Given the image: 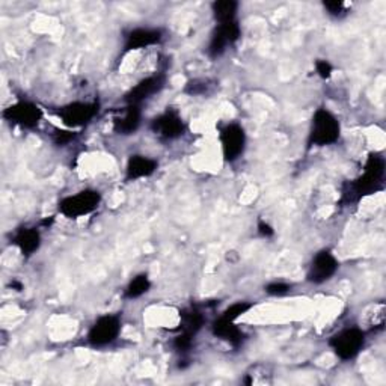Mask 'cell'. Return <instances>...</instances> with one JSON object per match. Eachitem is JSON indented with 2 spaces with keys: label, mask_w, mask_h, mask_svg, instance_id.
Masks as SVG:
<instances>
[{
  "label": "cell",
  "mask_w": 386,
  "mask_h": 386,
  "mask_svg": "<svg viewBox=\"0 0 386 386\" xmlns=\"http://www.w3.org/2000/svg\"><path fill=\"white\" fill-rule=\"evenodd\" d=\"M179 318H182V323H179V332L189 333V335L192 337H195L205 323V318L197 306L186 308V310L179 313Z\"/></svg>",
  "instance_id": "18"
},
{
  "label": "cell",
  "mask_w": 386,
  "mask_h": 386,
  "mask_svg": "<svg viewBox=\"0 0 386 386\" xmlns=\"http://www.w3.org/2000/svg\"><path fill=\"white\" fill-rule=\"evenodd\" d=\"M212 82L209 79H193V80H189L183 89V93L187 94V95H192V97H197V95H205L210 93V85Z\"/></svg>",
  "instance_id": "21"
},
{
  "label": "cell",
  "mask_w": 386,
  "mask_h": 386,
  "mask_svg": "<svg viewBox=\"0 0 386 386\" xmlns=\"http://www.w3.org/2000/svg\"><path fill=\"white\" fill-rule=\"evenodd\" d=\"M329 345L343 361H350L364 349L365 332L359 328L344 329L329 340Z\"/></svg>",
  "instance_id": "4"
},
{
  "label": "cell",
  "mask_w": 386,
  "mask_h": 386,
  "mask_svg": "<svg viewBox=\"0 0 386 386\" xmlns=\"http://www.w3.org/2000/svg\"><path fill=\"white\" fill-rule=\"evenodd\" d=\"M386 308H385V303L380 302V303H375V308H372L371 311V315H370V320H368V325H370V329L371 330H382L383 326H385V318H386Z\"/></svg>",
  "instance_id": "22"
},
{
  "label": "cell",
  "mask_w": 386,
  "mask_h": 386,
  "mask_svg": "<svg viewBox=\"0 0 386 386\" xmlns=\"http://www.w3.org/2000/svg\"><path fill=\"white\" fill-rule=\"evenodd\" d=\"M259 233H260V236H263V237H272V236L275 234V231H273V228L270 226L267 222L260 221V222H259Z\"/></svg>",
  "instance_id": "29"
},
{
  "label": "cell",
  "mask_w": 386,
  "mask_h": 386,
  "mask_svg": "<svg viewBox=\"0 0 386 386\" xmlns=\"http://www.w3.org/2000/svg\"><path fill=\"white\" fill-rule=\"evenodd\" d=\"M252 308L251 302H236L233 305H229L226 310L222 313L221 317L229 320V321H236L237 318H240L241 315L246 314Z\"/></svg>",
  "instance_id": "23"
},
{
  "label": "cell",
  "mask_w": 386,
  "mask_h": 386,
  "mask_svg": "<svg viewBox=\"0 0 386 386\" xmlns=\"http://www.w3.org/2000/svg\"><path fill=\"white\" fill-rule=\"evenodd\" d=\"M291 290V286L287 284V282H270L264 287V291L268 296H284Z\"/></svg>",
  "instance_id": "24"
},
{
  "label": "cell",
  "mask_w": 386,
  "mask_h": 386,
  "mask_svg": "<svg viewBox=\"0 0 386 386\" xmlns=\"http://www.w3.org/2000/svg\"><path fill=\"white\" fill-rule=\"evenodd\" d=\"M100 110L98 101H74L63 106L58 115L62 122L70 128H80L91 122Z\"/></svg>",
  "instance_id": "7"
},
{
  "label": "cell",
  "mask_w": 386,
  "mask_h": 386,
  "mask_svg": "<svg viewBox=\"0 0 386 386\" xmlns=\"http://www.w3.org/2000/svg\"><path fill=\"white\" fill-rule=\"evenodd\" d=\"M53 142L59 147H63V145H67L70 144L71 140L77 136L75 132H71V130H59V128H55L53 130Z\"/></svg>",
  "instance_id": "26"
},
{
  "label": "cell",
  "mask_w": 386,
  "mask_h": 386,
  "mask_svg": "<svg viewBox=\"0 0 386 386\" xmlns=\"http://www.w3.org/2000/svg\"><path fill=\"white\" fill-rule=\"evenodd\" d=\"M338 268L340 263L335 256H333V254H330L329 251H320L315 254L311 261L306 279L308 282H311V284L315 286L325 284V282L332 279L333 275L338 272Z\"/></svg>",
  "instance_id": "10"
},
{
  "label": "cell",
  "mask_w": 386,
  "mask_h": 386,
  "mask_svg": "<svg viewBox=\"0 0 386 386\" xmlns=\"http://www.w3.org/2000/svg\"><path fill=\"white\" fill-rule=\"evenodd\" d=\"M101 202L100 192L86 189L75 195H70L59 202V212L68 219H77L94 213Z\"/></svg>",
  "instance_id": "3"
},
{
  "label": "cell",
  "mask_w": 386,
  "mask_h": 386,
  "mask_svg": "<svg viewBox=\"0 0 386 386\" xmlns=\"http://www.w3.org/2000/svg\"><path fill=\"white\" fill-rule=\"evenodd\" d=\"M166 83L165 73L152 74L150 77L140 80L136 86H133L130 91L124 95V101L127 105H136L140 106L144 101L150 100L152 95L159 94Z\"/></svg>",
  "instance_id": "12"
},
{
  "label": "cell",
  "mask_w": 386,
  "mask_h": 386,
  "mask_svg": "<svg viewBox=\"0 0 386 386\" xmlns=\"http://www.w3.org/2000/svg\"><path fill=\"white\" fill-rule=\"evenodd\" d=\"M219 139H221L222 154L226 162L229 163L236 162L244 152V147H246V133H244V128L240 124L229 122L224 125L221 128V133H219Z\"/></svg>",
  "instance_id": "8"
},
{
  "label": "cell",
  "mask_w": 386,
  "mask_h": 386,
  "mask_svg": "<svg viewBox=\"0 0 386 386\" xmlns=\"http://www.w3.org/2000/svg\"><path fill=\"white\" fill-rule=\"evenodd\" d=\"M323 6L332 17H340L345 11V4L343 0H328V2H323Z\"/></svg>",
  "instance_id": "27"
},
{
  "label": "cell",
  "mask_w": 386,
  "mask_h": 386,
  "mask_svg": "<svg viewBox=\"0 0 386 386\" xmlns=\"http://www.w3.org/2000/svg\"><path fill=\"white\" fill-rule=\"evenodd\" d=\"M121 318L115 314H106L97 318L95 323L88 332V344L95 349L106 347L117 341L121 333Z\"/></svg>",
  "instance_id": "5"
},
{
  "label": "cell",
  "mask_w": 386,
  "mask_h": 386,
  "mask_svg": "<svg viewBox=\"0 0 386 386\" xmlns=\"http://www.w3.org/2000/svg\"><path fill=\"white\" fill-rule=\"evenodd\" d=\"M9 287H11V288H14L16 291H21V290H23V284H21V282L16 281V279L11 282V284H9Z\"/></svg>",
  "instance_id": "30"
},
{
  "label": "cell",
  "mask_w": 386,
  "mask_h": 386,
  "mask_svg": "<svg viewBox=\"0 0 386 386\" xmlns=\"http://www.w3.org/2000/svg\"><path fill=\"white\" fill-rule=\"evenodd\" d=\"M240 36H241V31H240V26L237 21L226 23V24H217V28L213 31L212 38H210V43L207 47V55L212 59H217L219 56H222L225 53L228 46L239 41Z\"/></svg>",
  "instance_id": "11"
},
{
  "label": "cell",
  "mask_w": 386,
  "mask_h": 386,
  "mask_svg": "<svg viewBox=\"0 0 386 386\" xmlns=\"http://www.w3.org/2000/svg\"><path fill=\"white\" fill-rule=\"evenodd\" d=\"M213 17L217 21V24H226L237 21V11H239V2L236 0H217L212 5Z\"/></svg>",
  "instance_id": "19"
},
{
  "label": "cell",
  "mask_w": 386,
  "mask_h": 386,
  "mask_svg": "<svg viewBox=\"0 0 386 386\" xmlns=\"http://www.w3.org/2000/svg\"><path fill=\"white\" fill-rule=\"evenodd\" d=\"M163 33L160 29H150V28H137L127 33L125 44H124V53L133 50L147 48L151 46H156L162 41Z\"/></svg>",
  "instance_id": "13"
},
{
  "label": "cell",
  "mask_w": 386,
  "mask_h": 386,
  "mask_svg": "<svg viewBox=\"0 0 386 386\" xmlns=\"http://www.w3.org/2000/svg\"><path fill=\"white\" fill-rule=\"evenodd\" d=\"M152 133L163 140H175L186 133V124L175 109L168 108L151 121Z\"/></svg>",
  "instance_id": "9"
},
{
  "label": "cell",
  "mask_w": 386,
  "mask_h": 386,
  "mask_svg": "<svg viewBox=\"0 0 386 386\" xmlns=\"http://www.w3.org/2000/svg\"><path fill=\"white\" fill-rule=\"evenodd\" d=\"M151 288V281L147 273H140L135 276L125 288V298L127 299H137L140 296H144Z\"/></svg>",
  "instance_id": "20"
},
{
  "label": "cell",
  "mask_w": 386,
  "mask_h": 386,
  "mask_svg": "<svg viewBox=\"0 0 386 386\" xmlns=\"http://www.w3.org/2000/svg\"><path fill=\"white\" fill-rule=\"evenodd\" d=\"M192 343H193L192 335H189V333H184V332H179V335H177L174 340V347H175V350L186 353L190 350Z\"/></svg>",
  "instance_id": "25"
},
{
  "label": "cell",
  "mask_w": 386,
  "mask_h": 386,
  "mask_svg": "<svg viewBox=\"0 0 386 386\" xmlns=\"http://www.w3.org/2000/svg\"><path fill=\"white\" fill-rule=\"evenodd\" d=\"M340 135H341L340 121L333 117L328 109L325 108L317 109L311 122L310 139H308L310 147H328L335 144L340 139Z\"/></svg>",
  "instance_id": "2"
},
{
  "label": "cell",
  "mask_w": 386,
  "mask_h": 386,
  "mask_svg": "<svg viewBox=\"0 0 386 386\" xmlns=\"http://www.w3.org/2000/svg\"><path fill=\"white\" fill-rule=\"evenodd\" d=\"M212 332L213 335L225 340L226 343H229L233 347H239L243 343V332L236 326V321H229L224 317H219L213 326H212Z\"/></svg>",
  "instance_id": "17"
},
{
  "label": "cell",
  "mask_w": 386,
  "mask_h": 386,
  "mask_svg": "<svg viewBox=\"0 0 386 386\" xmlns=\"http://www.w3.org/2000/svg\"><path fill=\"white\" fill-rule=\"evenodd\" d=\"M315 71H317V74L321 77V79H329V77L332 75L333 68H332V66H330V63H329L328 61H325V59H318V61L315 62Z\"/></svg>",
  "instance_id": "28"
},
{
  "label": "cell",
  "mask_w": 386,
  "mask_h": 386,
  "mask_svg": "<svg viewBox=\"0 0 386 386\" xmlns=\"http://www.w3.org/2000/svg\"><path fill=\"white\" fill-rule=\"evenodd\" d=\"M157 160L147 156H140V154H135V156H130V159L127 162L125 179L127 182H136V179L151 177L157 171Z\"/></svg>",
  "instance_id": "14"
},
{
  "label": "cell",
  "mask_w": 386,
  "mask_h": 386,
  "mask_svg": "<svg viewBox=\"0 0 386 386\" xmlns=\"http://www.w3.org/2000/svg\"><path fill=\"white\" fill-rule=\"evenodd\" d=\"M12 243L24 256H31L41 246V234L36 228H21L12 237Z\"/></svg>",
  "instance_id": "16"
},
{
  "label": "cell",
  "mask_w": 386,
  "mask_h": 386,
  "mask_svg": "<svg viewBox=\"0 0 386 386\" xmlns=\"http://www.w3.org/2000/svg\"><path fill=\"white\" fill-rule=\"evenodd\" d=\"M2 117L11 124L26 128V130H32L41 122L44 112L32 101H19L16 105L6 108L2 112Z\"/></svg>",
  "instance_id": "6"
},
{
  "label": "cell",
  "mask_w": 386,
  "mask_h": 386,
  "mask_svg": "<svg viewBox=\"0 0 386 386\" xmlns=\"http://www.w3.org/2000/svg\"><path fill=\"white\" fill-rule=\"evenodd\" d=\"M383 177H385V159L380 154L371 152L367 159L364 174L353 179V182L344 184L341 204L358 202L364 197L380 190L383 187Z\"/></svg>",
  "instance_id": "1"
},
{
  "label": "cell",
  "mask_w": 386,
  "mask_h": 386,
  "mask_svg": "<svg viewBox=\"0 0 386 386\" xmlns=\"http://www.w3.org/2000/svg\"><path fill=\"white\" fill-rule=\"evenodd\" d=\"M140 120H142V110H140V106L127 105L122 117H117L113 120V130L118 135L130 136L137 132V128L140 127Z\"/></svg>",
  "instance_id": "15"
}]
</instances>
